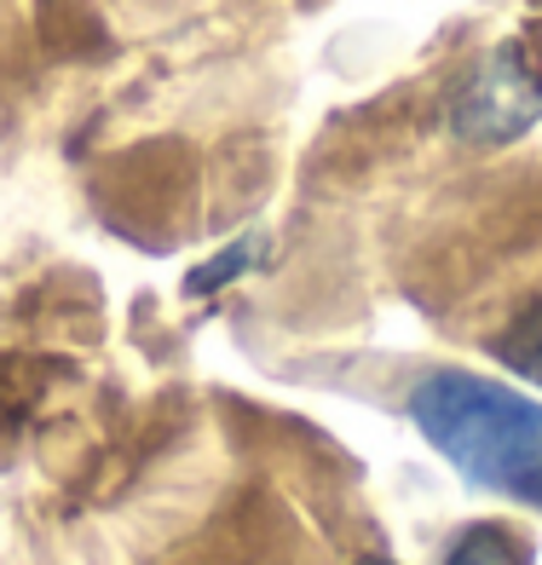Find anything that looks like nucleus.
Returning <instances> with one entry per match:
<instances>
[{"label":"nucleus","mask_w":542,"mask_h":565,"mask_svg":"<svg viewBox=\"0 0 542 565\" xmlns=\"http://www.w3.org/2000/svg\"><path fill=\"white\" fill-rule=\"evenodd\" d=\"M410 416L461 479L542 513V404L468 370H433L410 387Z\"/></svg>","instance_id":"obj_1"},{"label":"nucleus","mask_w":542,"mask_h":565,"mask_svg":"<svg viewBox=\"0 0 542 565\" xmlns=\"http://www.w3.org/2000/svg\"><path fill=\"white\" fill-rule=\"evenodd\" d=\"M531 121H542V53L531 41L490 46L450 93V127L468 145L520 139Z\"/></svg>","instance_id":"obj_2"},{"label":"nucleus","mask_w":542,"mask_h":565,"mask_svg":"<svg viewBox=\"0 0 542 565\" xmlns=\"http://www.w3.org/2000/svg\"><path fill=\"white\" fill-rule=\"evenodd\" d=\"M497 358L513 375H525L531 387H542V300H531L525 312L508 318V329L497 335Z\"/></svg>","instance_id":"obj_3"},{"label":"nucleus","mask_w":542,"mask_h":565,"mask_svg":"<svg viewBox=\"0 0 542 565\" xmlns=\"http://www.w3.org/2000/svg\"><path fill=\"white\" fill-rule=\"evenodd\" d=\"M445 565H531V548L508 525H468L450 543Z\"/></svg>","instance_id":"obj_4"},{"label":"nucleus","mask_w":542,"mask_h":565,"mask_svg":"<svg viewBox=\"0 0 542 565\" xmlns=\"http://www.w3.org/2000/svg\"><path fill=\"white\" fill-rule=\"evenodd\" d=\"M254 260H261V243L254 237H243V243H231L225 254H214L202 271H191V295H209V289H220V282H231V277H243Z\"/></svg>","instance_id":"obj_5"},{"label":"nucleus","mask_w":542,"mask_h":565,"mask_svg":"<svg viewBox=\"0 0 542 565\" xmlns=\"http://www.w3.org/2000/svg\"><path fill=\"white\" fill-rule=\"evenodd\" d=\"M358 565H393V559H358Z\"/></svg>","instance_id":"obj_6"}]
</instances>
